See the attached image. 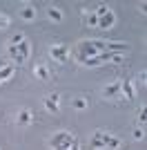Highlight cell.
Returning a JSON list of instances; mask_svg holds the SVG:
<instances>
[{
  "instance_id": "1",
  "label": "cell",
  "mask_w": 147,
  "mask_h": 150,
  "mask_svg": "<svg viewBox=\"0 0 147 150\" xmlns=\"http://www.w3.org/2000/svg\"><path fill=\"white\" fill-rule=\"evenodd\" d=\"M103 94H105V99H123V94H120V81L107 85V88L103 90Z\"/></svg>"
},
{
  "instance_id": "2",
  "label": "cell",
  "mask_w": 147,
  "mask_h": 150,
  "mask_svg": "<svg viewBox=\"0 0 147 150\" xmlns=\"http://www.w3.org/2000/svg\"><path fill=\"white\" fill-rule=\"evenodd\" d=\"M67 139H71V134H69L67 130H60V132H56L54 137H51V141H49V146H51V148H58V146H60V144H65Z\"/></svg>"
},
{
  "instance_id": "3",
  "label": "cell",
  "mask_w": 147,
  "mask_h": 150,
  "mask_svg": "<svg viewBox=\"0 0 147 150\" xmlns=\"http://www.w3.org/2000/svg\"><path fill=\"white\" fill-rule=\"evenodd\" d=\"M114 20H116V16H114V13H111V9H109L103 18H98V29H111Z\"/></svg>"
},
{
  "instance_id": "4",
  "label": "cell",
  "mask_w": 147,
  "mask_h": 150,
  "mask_svg": "<svg viewBox=\"0 0 147 150\" xmlns=\"http://www.w3.org/2000/svg\"><path fill=\"white\" fill-rule=\"evenodd\" d=\"M51 58H56L58 63H65V61H67V47H65V45L51 47Z\"/></svg>"
},
{
  "instance_id": "5",
  "label": "cell",
  "mask_w": 147,
  "mask_h": 150,
  "mask_svg": "<svg viewBox=\"0 0 147 150\" xmlns=\"http://www.w3.org/2000/svg\"><path fill=\"white\" fill-rule=\"evenodd\" d=\"M58 101H60V94H51V96H47L45 99V108H47L49 112H58Z\"/></svg>"
},
{
  "instance_id": "6",
  "label": "cell",
  "mask_w": 147,
  "mask_h": 150,
  "mask_svg": "<svg viewBox=\"0 0 147 150\" xmlns=\"http://www.w3.org/2000/svg\"><path fill=\"white\" fill-rule=\"evenodd\" d=\"M120 94H125V99L132 101L134 99V85L129 81H120Z\"/></svg>"
},
{
  "instance_id": "7",
  "label": "cell",
  "mask_w": 147,
  "mask_h": 150,
  "mask_svg": "<svg viewBox=\"0 0 147 150\" xmlns=\"http://www.w3.org/2000/svg\"><path fill=\"white\" fill-rule=\"evenodd\" d=\"M29 52H31V45L27 43V40H22V43L18 45V54H20V58H22V61H27V58H29Z\"/></svg>"
},
{
  "instance_id": "8",
  "label": "cell",
  "mask_w": 147,
  "mask_h": 150,
  "mask_svg": "<svg viewBox=\"0 0 147 150\" xmlns=\"http://www.w3.org/2000/svg\"><path fill=\"white\" fill-rule=\"evenodd\" d=\"M7 52H9L11 61H16V63H24L22 58H20V54H18V45H7Z\"/></svg>"
},
{
  "instance_id": "9",
  "label": "cell",
  "mask_w": 147,
  "mask_h": 150,
  "mask_svg": "<svg viewBox=\"0 0 147 150\" xmlns=\"http://www.w3.org/2000/svg\"><path fill=\"white\" fill-rule=\"evenodd\" d=\"M103 144L109 146V148H114V150L120 148V141H118V139H114V137H109V134H105V132H103Z\"/></svg>"
},
{
  "instance_id": "10",
  "label": "cell",
  "mask_w": 147,
  "mask_h": 150,
  "mask_svg": "<svg viewBox=\"0 0 147 150\" xmlns=\"http://www.w3.org/2000/svg\"><path fill=\"white\" fill-rule=\"evenodd\" d=\"M47 13H49V18H51V20H56V23H60V20H62V11L58 9V7H49V9H47Z\"/></svg>"
},
{
  "instance_id": "11",
  "label": "cell",
  "mask_w": 147,
  "mask_h": 150,
  "mask_svg": "<svg viewBox=\"0 0 147 150\" xmlns=\"http://www.w3.org/2000/svg\"><path fill=\"white\" fill-rule=\"evenodd\" d=\"M36 76L40 79V81H49V72L45 65H36Z\"/></svg>"
},
{
  "instance_id": "12",
  "label": "cell",
  "mask_w": 147,
  "mask_h": 150,
  "mask_svg": "<svg viewBox=\"0 0 147 150\" xmlns=\"http://www.w3.org/2000/svg\"><path fill=\"white\" fill-rule=\"evenodd\" d=\"M31 121V112L29 110H20V114H18V123L20 125H27Z\"/></svg>"
},
{
  "instance_id": "13",
  "label": "cell",
  "mask_w": 147,
  "mask_h": 150,
  "mask_svg": "<svg viewBox=\"0 0 147 150\" xmlns=\"http://www.w3.org/2000/svg\"><path fill=\"white\" fill-rule=\"evenodd\" d=\"M11 74H13V65L9 63L7 67H2V69H0V81H7V79H9Z\"/></svg>"
},
{
  "instance_id": "14",
  "label": "cell",
  "mask_w": 147,
  "mask_h": 150,
  "mask_svg": "<svg viewBox=\"0 0 147 150\" xmlns=\"http://www.w3.org/2000/svg\"><path fill=\"white\" fill-rule=\"evenodd\" d=\"M20 16H22L24 20H34V16H36V9H34V7H24L22 11H20Z\"/></svg>"
},
{
  "instance_id": "15",
  "label": "cell",
  "mask_w": 147,
  "mask_h": 150,
  "mask_svg": "<svg viewBox=\"0 0 147 150\" xmlns=\"http://www.w3.org/2000/svg\"><path fill=\"white\" fill-rule=\"evenodd\" d=\"M85 20H87V25L98 27V16H96V13H87V11H85Z\"/></svg>"
},
{
  "instance_id": "16",
  "label": "cell",
  "mask_w": 147,
  "mask_h": 150,
  "mask_svg": "<svg viewBox=\"0 0 147 150\" xmlns=\"http://www.w3.org/2000/svg\"><path fill=\"white\" fill-rule=\"evenodd\" d=\"M107 11H109V7H107V5H100V7H98V9H96V11H94V13H96L98 18H103V16H105V13H107Z\"/></svg>"
},
{
  "instance_id": "17",
  "label": "cell",
  "mask_w": 147,
  "mask_h": 150,
  "mask_svg": "<svg viewBox=\"0 0 147 150\" xmlns=\"http://www.w3.org/2000/svg\"><path fill=\"white\" fill-rule=\"evenodd\" d=\"M24 40V36L22 34H16V36H11V40H9V45H20Z\"/></svg>"
},
{
  "instance_id": "18",
  "label": "cell",
  "mask_w": 147,
  "mask_h": 150,
  "mask_svg": "<svg viewBox=\"0 0 147 150\" xmlns=\"http://www.w3.org/2000/svg\"><path fill=\"white\" fill-rule=\"evenodd\" d=\"M145 119H147V110H145V108H141V112H138V123H145Z\"/></svg>"
},
{
  "instance_id": "19",
  "label": "cell",
  "mask_w": 147,
  "mask_h": 150,
  "mask_svg": "<svg viewBox=\"0 0 147 150\" xmlns=\"http://www.w3.org/2000/svg\"><path fill=\"white\" fill-rule=\"evenodd\" d=\"M5 27H9V18L0 13V29H5Z\"/></svg>"
},
{
  "instance_id": "20",
  "label": "cell",
  "mask_w": 147,
  "mask_h": 150,
  "mask_svg": "<svg viewBox=\"0 0 147 150\" xmlns=\"http://www.w3.org/2000/svg\"><path fill=\"white\" fill-rule=\"evenodd\" d=\"M74 105L78 108V110H85V108H87V103H85L83 99H76V101H74Z\"/></svg>"
},
{
  "instance_id": "21",
  "label": "cell",
  "mask_w": 147,
  "mask_h": 150,
  "mask_svg": "<svg viewBox=\"0 0 147 150\" xmlns=\"http://www.w3.org/2000/svg\"><path fill=\"white\" fill-rule=\"evenodd\" d=\"M143 137H145V132H143V128H136V130H134V139H138V141H141Z\"/></svg>"
},
{
  "instance_id": "22",
  "label": "cell",
  "mask_w": 147,
  "mask_h": 150,
  "mask_svg": "<svg viewBox=\"0 0 147 150\" xmlns=\"http://www.w3.org/2000/svg\"><path fill=\"white\" fill-rule=\"evenodd\" d=\"M69 150H80V144H78V141H76V139H74V141H71V146H69Z\"/></svg>"
},
{
  "instance_id": "23",
  "label": "cell",
  "mask_w": 147,
  "mask_h": 150,
  "mask_svg": "<svg viewBox=\"0 0 147 150\" xmlns=\"http://www.w3.org/2000/svg\"><path fill=\"white\" fill-rule=\"evenodd\" d=\"M7 65H9V63H5V61H0V69H2V67H7Z\"/></svg>"
}]
</instances>
